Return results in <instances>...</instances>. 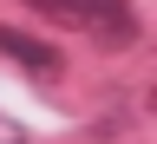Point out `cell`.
<instances>
[{"instance_id": "1", "label": "cell", "mask_w": 157, "mask_h": 144, "mask_svg": "<svg viewBox=\"0 0 157 144\" xmlns=\"http://www.w3.org/2000/svg\"><path fill=\"white\" fill-rule=\"evenodd\" d=\"M33 13H46L52 26H72V33H92L105 46H124L137 33V20L124 13V0H26Z\"/></svg>"}, {"instance_id": "2", "label": "cell", "mask_w": 157, "mask_h": 144, "mask_svg": "<svg viewBox=\"0 0 157 144\" xmlns=\"http://www.w3.org/2000/svg\"><path fill=\"white\" fill-rule=\"evenodd\" d=\"M0 53H7L13 66H26L33 79H59V72H66L59 46H46V39H33V33H20V26H0Z\"/></svg>"}]
</instances>
